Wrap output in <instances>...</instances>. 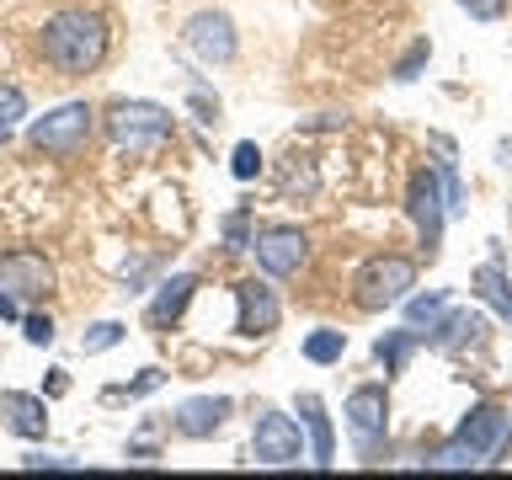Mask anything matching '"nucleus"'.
I'll return each instance as SVG.
<instances>
[{"mask_svg":"<svg viewBox=\"0 0 512 480\" xmlns=\"http://www.w3.org/2000/svg\"><path fill=\"white\" fill-rule=\"evenodd\" d=\"M347 427H352V438L363 443V454H374V443L384 438V427H390V395H384V384H358V390L347 395Z\"/></svg>","mask_w":512,"mask_h":480,"instance_id":"nucleus-9","label":"nucleus"},{"mask_svg":"<svg viewBox=\"0 0 512 480\" xmlns=\"http://www.w3.org/2000/svg\"><path fill=\"white\" fill-rule=\"evenodd\" d=\"M352 288H358V310H390V304H406V294L416 288V262L411 256H395V251H379L368 256V262L358 267V278H352Z\"/></svg>","mask_w":512,"mask_h":480,"instance_id":"nucleus-2","label":"nucleus"},{"mask_svg":"<svg viewBox=\"0 0 512 480\" xmlns=\"http://www.w3.org/2000/svg\"><path fill=\"white\" fill-rule=\"evenodd\" d=\"M342 352H347V331H310L304 336V358L310 363H342Z\"/></svg>","mask_w":512,"mask_h":480,"instance_id":"nucleus-20","label":"nucleus"},{"mask_svg":"<svg viewBox=\"0 0 512 480\" xmlns=\"http://www.w3.org/2000/svg\"><path fill=\"white\" fill-rule=\"evenodd\" d=\"M496 155H502V166H512V144H502V150H496Z\"/></svg>","mask_w":512,"mask_h":480,"instance_id":"nucleus-32","label":"nucleus"},{"mask_svg":"<svg viewBox=\"0 0 512 480\" xmlns=\"http://www.w3.org/2000/svg\"><path fill=\"white\" fill-rule=\"evenodd\" d=\"M0 416H6V427L16 432V438H43V432H48V406H43V395L6 390V395H0Z\"/></svg>","mask_w":512,"mask_h":480,"instance_id":"nucleus-14","label":"nucleus"},{"mask_svg":"<svg viewBox=\"0 0 512 480\" xmlns=\"http://www.w3.org/2000/svg\"><path fill=\"white\" fill-rule=\"evenodd\" d=\"M230 171L240 176V182H251V176L262 171V150H256V144H235V160H230Z\"/></svg>","mask_w":512,"mask_h":480,"instance_id":"nucleus-26","label":"nucleus"},{"mask_svg":"<svg viewBox=\"0 0 512 480\" xmlns=\"http://www.w3.org/2000/svg\"><path fill=\"white\" fill-rule=\"evenodd\" d=\"M251 459L256 464H299L304 459V438H299V422L283 411H262L256 416V432H251Z\"/></svg>","mask_w":512,"mask_h":480,"instance_id":"nucleus-7","label":"nucleus"},{"mask_svg":"<svg viewBox=\"0 0 512 480\" xmlns=\"http://www.w3.org/2000/svg\"><path fill=\"white\" fill-rule=\"evenodd\" d=\"M22 464H27V470H75L70 459H54V454H27Z\"/></svg>","mask_w":512,"mask_h":480,"instance_id":"nucleus-30","label":"nucleus"},{"mask_svg":"<svg viewBox=\"0 0 512 480\" xmlns=\"http://www.w3.org/2000/svg\"><path fill=\"white\" fill-rule=\"evenodd\" d=\"M278 192H283V198H315V192H320V171H315V160H310V155L283 160V171H278Z\"/></svg>","mask_w":512,"mask_h":480,"instance_id":"nucleus-19","label":"nucleus"},{"mask_svg":"<svg viewBox=\"0 0 512 480\" xmlns=\"http://www.w3.org/2000/svg\"><path fill=\"white\" fill-rule=\"evenodd\" d=\"M406 208H411V219H416V235H422V251L438 256V246H443V214H448L443 176L438 171H416L411 176V192H406Z\"/></svg>","mask_w":512,"mask_h":480,"instance_id":"nucleus-6","label":"nucleus"},{"mask_svg":"<svg viewBox=\"0 0 512 480\" xmlns=\"http://www.w3.org/2000/svg\"><path fill=\"white\" fill-rule=\"evenodd\" d=\"M256 251V267L267 272V278H294V272L310 262V235L299 230V224H272L251 240Z\"/></svg>","mask_w":512,"mask_h":480,"instance_id":"nucleus-5","label":"nucleus"},{"mask_svg":"<svg viewBox=\"0 0 512 480\" xmlns=\"http://www.w3.org/2000/svg\"><path fill=\"white\" fill-rule=\"evenodd\" d=\"M118 342H123V326H118V320H102V326H91L86 336H80V352L91 358V352H107V347H118Z\"/></svg>","mask_w":512,"mask_h":480,"instance_id":"nucleus-23","label":"nucleus"},{"mask_svg":"<svg viewBox=\"0 0 512 480\" xmlns=\"http://www.w3.org/2000/svg\"><path fill=\"white\" fill-rule=\"evenodd\" d=\"M235 406L224 395H198V400H182L176 406V432L182 438H214V432L224 427V416H230Z\"/></svg>","mask_w":512,"mask_h":480,"instance_id":"nucleus-12","label":"nucleus"},{"mask_svg":"<svg viewBox=\"0 0 512 480\" xmlns=\"http://www.w3.org/2000/svg\"><path fill=\"white\" fill-rule=\"evenodd\" d=\"M470 288H475V294L486 299L491 310H496V315H502L507 326H512V283H507V272H502V267H496V262H486V267H475V278H470Z\"/></svg>","mask_w":512,"mask_h":480,"instance_id":"nucleus-16","label":"nucleus"},{"mask_svg":"<svg viewBox=\"0 0 512 480\" xmlns=\"http://www.w3.org/2000/svg\"><path fill=\"white\" fill-rule=\"evenodd\" d=\"M182 38H187V48H192L203 64H230L235 48H240V43H235V22H230V16H219V11L192 16Z\"/></svg>","mask_w":512,"mask_h":480,"instance_id":"nucleus-10","label":"nucleus"},{"mask_svg":"<svg viewBox=\"0 0 512 480\" xmlns=\"http://www.w3.org/2000/svg\"><path fill=\"white\" fill-rule=\"evenodd\" d=\"M176 118L160 102H118L107 112V134L118 150H144V144H166Z\"/></svg>","mask_w":512,"mask_h":480,"instance_id":"nucleus-4","label":"nucleus"},{"mask_svg":"<svg viewBox=\"0 0 512 480\" xmlns=\"http://www.w3.org/2000/svg\"><path fill=\"white\" fill-rule=\"evenodd\" d=\"M235 299H240V320H235L240 336H272V331H278L283 304H278V294H272L267 283H256V278L235 283Z\"/></svg>","mask_w":512,"mask_h":480,"instance_id":"nucleus-11","label":"nucleus"},{"mask_svg":"<svg viewBox=\"0 0 512 480\" xmlns=\"http://www.w3.org/2000/svg\"><path fill=\"white\" fill-rule=\"evenodd\" d=\"M299 411H304V427H310V459L320 470H331L336 459V438H331V416L320 406V395H299Z\"/></svg>","mask_w":512,"mask_h":480,"instance_id":"nucleus-15","label":"nucleus"},{"mask_svg":"<svg viewBox=\"0 0 512 480\" xmlns=\"http://www.w3.org/2000/svg\"><path fill=\"white\" fill-rule=\"evenodd\" d=\"M160 384H166V374H160V368H144V374H139L134 384H112V390H107V400H139V395L160 390Z\"/></svg>","mask_w":512,"mask_h":480,"instance_id":"nucleus-24","label":"nucleus"},{"mask_svg":"<svg viewBox=\"0 0 512 480\" xmlns=\"http://www.w3.org/2000/svg\"><path fill=\"white\" fill-rule=\"evenodd\" d=\"M192 294H198V278H192V272H176L171 283H160L155 304L144 310V326H150V331H166V326H176V320H182V310L192 304Z\"/></svg>","mask_w":512,"mask_h":480,"instance_id":"nucleus-13","label":"nucleus"},{"mask_svg":"<svg viewBox=\"0 0 512 480\" xmlns=\"http://www.w3.org/2000/svg\"><path fill=\"white\" fill-rule=\"evenodd\" d=\"M27 118V96L16 91V86H6V80H0V144L11 139V128Z\"/></svg>","mask_w":512,"mask_h":480,"instance_id":"nucleus-22","label":"nucleus"},{"mask_svg":"<svg viewBox=\"0 0 512 480\" xmlns=\"http://www.w3.org/2000/svg\"><path fill=\"white\" fill-rule=\"evenodd\" d=\"M480 331H486V326H480L475 315L454 310V315H443L438 326H427V347H432V352H454V347L464 342V336H480Z\"/></svg>","mask_w":512,"mask_h":480,"instance_id":"nucleus-18","label":"nucleus"},{"mask_svg":"<svg viewBox=\"0 0 512 480\" xmlns=\"http://www.w3.org/2000/svg\"><path fill=\"white\" fill-rule=\"evenodd\" d=\"M22 336L32 347H48V342H54V320H48V315H22Z\"/></svg>","mask_w":512,"mask_h":480,"instance_id":"nucleus-28","label":"nucleus"},{"mask_svg":"<svg viewBox=\"0 0 512 480\" xmlns=\"http://www.w3.org/2000/svg\"><path fill=\"white\" fill-rule=\"evenodd\" d=\"M464 16H475V22H502L507 16V0H459Z\"/></svg>","mask_w":512,"mask_h":480,"instance_id":"nucleus-27","label":"nucleus"},{"mask_svg":"<svg viewBox=\"0 0 512 480\" xmlns=\"http://www.w3.org/2000/svg\"><path fill=\"white\" fill-rule=\"evenodd\" d=\"M416 342H422V331H416V326H406V331H384L379 342H374V358L384 363V374H406Z\"/></svg>","mask_w":512,"mask_h":480,"instance_id":"nucleus-17","label":"nucleus"},{"mask_svg":"<svg viewBox=\"0 0 512 480\" xmlns=\"http://www.w3.org/2000/svg\"><path fill=\"white\" fill-rule=\"evenodd\" d=\"M427 59H432V43H427V38H416V43L406 48V59L395 64V80H400V86H411V80L422 75V64H427Z\"/></svg>","mask_w":512,"mask_h":480,"instance_id":"nucleus-25","label":"nucleus"},{"mask_svg":"<svg viewBox=\"0 0 512 480\" xmlns=\"http://www.w3.org/2000/svg\"><path fill=\"white\" fill-rule=\"evenodd\" d=\"M448 310V288H432V294H406V320L411 326H432V320H438Z\"/></svg>","mask_w":512,"mask_h":480,"instance_id":"nucleus-21","label":"nucleus"},{"mask_svg":"<svg viewBox=\"0 0 512 480\" xmlns=\"http://www.w3.org/2000/svg\"><path fill=\"white\" fill-rule=\"evenodd\" d=\"M91 118H96V112H91L86 102H64V107L43 112V118L27 128V144H32L38 155L70 160V155L86 150V139H91Z\"/></svg>","mask_w":512,"mask_h":480,"instance_id":"nucleus-3","label":"nucleus"},{"mask_svg":"<svg viewBox=\"0 0 512 480\" xmlns=\"http://www.w3.org/2000/svg\"><path fill=\"white\" fill-rule=\"evenodd\" d=\"M224 240H230V251H251V235H246V208L224 219Z\"/></svg>","mask_w":512,"mask_h":480,"instance_id":"nucleus-29","label":"nucleus"},{"mask_svg":"<svg viewBox=\"0 0 512 480\" xmlns=\"http://www.w3.org/2000/svg\"><path fill=\"white\" fill-rule=\"evenodd\" d=\"M0 320H22V304H16V294L6 283H0Z\"/></svg>","mask_w":512,"mask_h":480,"instance_id":"nucleus-31","label":"nucleus"},{"mask_svg":"<svg viewBox=\"0 0 512 480\" xmlns=\"http://www.w3.org/2000/svg\"><path fill=\"white\" fill-rule=\"evenodd\" d=\"M0 283H6L16 299H43V294H54V262H48L43 251L16 246V251L0 256Z\"/></svg>","mask_w":512,"mask_h":480,"instance_id":"nucleus-8","label":"nucleus"},{"mask_svg":"<svg viewBox=\"0 0 512 480\" xmlns=\"http://www.w3.org/2000/svg\"><path fill=\"white\" fill-rule=\"evenodd\" d=\"M43 59L59 75H91L107 59V22L86 6H64L43 22Z\"/></svg>","mask_w":512,"mask_h":480,"instance_id":"nucleus-1","label":"nucleus"}]
</instances>
